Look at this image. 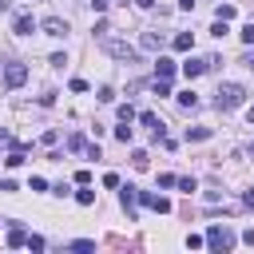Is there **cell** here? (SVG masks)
Returning a JSON list of instances; mask_svg holds the SVG:
<instances>
[{"mask_svg": "<svg viewBox=\"0 0 254 254\" xmlns=\"http://www.w3.org/2000/svg\"><path fill=\"white\" fill-rule=\"evenodd\" d=\"M242 100H246V87H238V84H222L218 95H214V107H218V111H234V107H242Z\"/></svg>", "mask_w": 254, "mask_h": 254, "instance_id": "obj_1", "label": "cell"}, {"mask_svg": "<svg viewBox=\"0 0 254 254\" xmlns=\"http://www.w3.org/2000/svg\"><path fill=\"white\" fill-rule=\"evenodd\" d=\"M207 246H211V250H234V231L214 222V227L207 231Z\"/></svg>", "mask_w": 254, "mask_h": 254, "instance_id": "obj_2", "label": "cell"}, {"mask_svg": "<svg viewBox=\"0 0 254 254\" xmlns=\"http://www.w3.org/2000/svg\"><path fill=\"white\" fill-rule=\"evenodd\" d=\"M104 52L115 56V60H127V64H139V52L131 44H123V40H104Z\"/></svg>", "mask_w": 254, "mask_h": 254, "instance_id": "obj_3", "label": "cell"}, {"mask_svg": "<svg viewBox=\"0 0 254 254\" xmlns=\"http://www.w3.org/2000/svg\"><path fill=\"white\" fill-rule=\"evenodd\" d=\"M119 203H123L127 218L135 222V203H139V190H135V187H123V190H119Z\"/></svg>", "mask_w": 254, "mask_h": 254, "instance_id": "obj_4", "label": "cell"}, {"mask_svg": "<svg viewBox=\"0 0 254 254\" xmlns=\"http://www.w3.org/2000/svg\"><path fill=\"white\" fill-rule=\"evenodd\" d=\"M28 80V68H24V64H8V68H4V84L8 87H20Z\"/></svg>", "mask_w": 254, "mask_h": 254, "instance_id": "obj_5", "label": "cell"}, {"mask_svg": "<svg viewBox=\"0 0 254 254\" xmlns=\"http://www.w3.org/2000/svg\"><path fill=\"white\" fill-rule=\"evenodd\" d=\"M40 28H44V36H56V40H60V36H68V20H60V16H48Z\"/></svg>", "mask_w": 254, "mask_h": 254, "instance_id": "obj_6", "label": "cell"}, {"mask_svg": "<svg viewBox=\"0 0 254 254\" xmlns=\"http://www.w3.org/2000/svg\"><path fill=\"white\" fill-rule=\"evenodd\" d=\"M139 203H143V207H151V211H159V214H167V211H171V203H167L163 195H151V190H143Z\"/></svg>", "mask_w": 254, "mask_h": 254, "instance_id": "obj_7", "label": "cell"}, {"mask_svg": "<svg viewBox=\"0 0 254 254\" xmlns=\"http://www.w3.org/2000/svg\"><path fill=\"white\" fill-rule=\"evenodd\" d=\"M12 32H16V36H32V32H36V20H32L28 12H20L16 24H12Z\"/></svg>", "mask_w": 254, "mask_h": 254, "instance_id": "obj_8", "label": "cell"}, {"mask_svg": "<svg viewBox=\"0 0 254 254\" xmlns=\"http://www.w3.org/2000/svg\"><path fill=\"white\" fill-rule=\"evenodd\" d=\"M207 68H211L207 60H183V76H187V80H195V76H203Z\"/></svg>", "mask_w": 254, "mask_h": 254, "instance_id": "obj_9", "label": "cell"}, {"mask_svg": "<svg viewBox=\"0 0 254 254\" xmlns=\"http://www.w3.org/2000/svg\"><path fill=\"white\" fill-rule=\"evenodd\" d=\"M171 76H175V60L159 56V64H155V80H171Z\"/></svg>", "mask_w": 254, "mask_h": 254, "instance_id": "obj_10", "label": "cell"}, {"mask_svg": "<svg viewBox=\"0 0 254 254\" xmlns=\"http://www.w3.org/2000/svg\"><path fill=\"white\" fill-rule=\"evenodd\" d=\"M195 48V36H190V32H179L175 36V52H190Z\"/></svg>", "mask_w": 254, "mask_h": 254, "instance_id": "obj_11", "label": "cell"}, {"mask_svg": "<svg viewBox=\"0 0 254 254\" xmlns=\"http://www.w3.org/2000/svg\"><path fill=\"white\" fill-rule=\"evenodd\" d=\"M24 242H28V231L24 227H12L8 231V246H24Z\"/></svg>", "mask_w": 254, "mask_h": 254, "instance_id": "obj_12", "label": "cell"}, {"mask_svg": "<svg viewBox=\"0 0 254 254\" xmlns=\"http://www.w3.org/2000/svg\"><path fill=\"white\" fill-rule=\"evenodd\" d=\"M143 48H147V52H159V48H163V36H155V32H143Z\"/></svg>", "mask_w": 254, "mask_h": 254, "instance_id": "obj_13", "label": "cell"}, {"mask_svg": "<svg viewBox=\"0 0 254 254\" xmlns=\"http://www.w3.org/2000/svg\"><path fill=\"white\" fill-rule=\"evenodd\" d=\"M234 16H238L234 4H218V8H214V20H234Z\"/></svg>", "mask_w": 254, "mask_h": 254, "instance_id": "obj_14", "label": "cell"}, {"mask_svg": "<svg viewBox=\"0 0 254 254\" xmlns=\"http://www.w3.org/2000/svg\"><path fill=\"white\" fill-rule=\"evenodd\" d=\"M179 107L195 111V107H199V95H195V91H183V95H179Z\"/></svg>", "mask_w": 254, "mask_h": 254, "instance_id": "obj_15", "label": "cell"}, {"mask_svg": "<svg viewBox=\"0 0 254 254\" xmlns=\"http://www.w3.org/2000/svg\"><path fill=\"white\" fill-rule=\"evenodd\" d=\"M187 139H195V143L211 139V127H187Z\"/></svg>", "mask_w": 254, "mask_h": 254, "instance_id": "obj_16", "label": "cell"}, {"mask_svg": "<svg viewBox=\"0 0 254 254\" xmlns=\"http://www.w3.org/2000/svg\"><path fill=\"white\" fill-rule=\"evenodd\" d=\"M76 203L80 207H91L95 203V190H87V183H84V190H76Z\"/></svg>", "mask_w": 254, "mask_h": 254, "instance_id": "obj_17", "label": "cell"}, {"mask_svg": "<svg viewBox=\"0 0 254 254\" xmlns=\"http://www.w3.org/2000/svg\"><path fill=\"white\" fill-rule=\"evenodd\" d=\"M151 91L159 95V100H163V95H171V80H155V84H151Z\"/></svg>", "mask_w": 254, "mask_h": 254, "instance_id": "obj_18", "label": "cell"}, {"mask_svg": "<svg viewBox=\"0 0 254 254\" xmlns=\"http://www.w3.org/2000/svg\"><path fill=\"white\" fill-rule=\"evenodd\" d=\"M131 163H135V171H147L151 159H147V151H135V155H131Z\"/></svg>", "mask_w": 254, "mask_h": 254, "instance_id": "obj_19", "label": "cell"}, {"mask_svg": "<svg viewBox=\"0 0 254 254\" xmlns=\"http://www.w3.org/2000/svg\"><path fill=\"white\" fill-rule=\"evenodd\" d=\"M95 100H100V104H115V91L111 87H100V91H95Z\"/></svg>", "mask_w": 254, "mask_h": 254, "instance_id": "obj_20", "label": "cell"}, {"mask_svg": "<svg viewBox=\"0 0 254 254\" xmlns=\"http://www.w3.org/2000/svg\"><path fill=\"white\" fill-rule=\"evenodd\" d=\"M119 119L131 123V119H135V107H131V104H119Z\"/></svg>", "mask_w": 254, "mask_h": 254, "instance_id": "obj_21", "label": "cell"}, {"mask_svg": "<svg viewBox=\"0 0 254 254\" xmlns=\"http://www.w3.org/2000/svg\"><path fill=\"white\" fill-rule=\"evenodd\" d=\"M115 139H119V143H131V127H127V123L115 127Z\"/></svg>", "mask_w": 254, "mask_h": 254, "instance_id": "obj_22", "label": "cell"}, {"mask_svg": "<svg viewBox=\"0 0 254 254\" xmlns=\"http://www.w3.org/2000/svg\"><path fill=\"white\" fill-rule=\"evenodd\" d=\"M24 246H28V250H44V238H40V234H28Z\"/></svg>", "mask_w": 254, "mask_h": 254, "instance_id": "obj_23", "label": "cell"}, {"mask_svg": "<svg viewBox=\"0 0 254 254\" xmlns=\"http://www.w3.org/2000/svg\"><path fill=\"white\" fill-rule=\"evenodd\" d=\"M238 36H242V44H254V24H242Z\"/></svg>", "mask_w": 254, "mask_h": 254, "instance_id": "obj_24", "label": "cell"}, {"mask_svg": "<svg viewBox=\"0 0 254 254\" xmlns=\"http://www.w3.org/2000/svg\"><path fill=\"white\" fill-rule=\"evenodd\" d=\"M211 36H218V40L227 36V20H214V28H211Z\"/></svg>", "mask_w": 254, "mask_h": 254, "instance_id": "obj_25", "label": "cell"}, {"mask_svg": "<svg viewBox=\"0 0 254 254\" xmlns=\"http://www.w3.org/2000/svg\"><path fill=\"white\" fill-rule=\"evenodd\" d=\"M84 147H87L84 135H72V139H68V151H84Z\"/></svg>", "mask_w": 254, "mask_h": 254, "instance_id": "obj_26", "label": "cell"}, {"mask_svg": "<svg viewBox=\"0 0 254 254\" xmlns=\"http://www.w3.org/2000/svg\"><path fill=\"white\" fill-rule=\"evenodd\" d=\"M72 250H95V242H91V238H76V242H72Z\"/></svg>", "mask_w": 254, "mask_h": 254, "instance_id": "obj_27", "label": "cell"}, {"mask_svg": "<svg viewBox=\"0 0 254 254\" xmlns=\"http://www.w3.org/2000/svg\"><path fill=\"white\" fill-rule=\"evenodd\" d=\"M175 183H179V187L187 190V195H190V190H195V187H199V183H195V179H190V175H187V179H175Z\"/></svg>", "mask_w": 254, "mask_h": 254, "instance_id": "obj_28", "label": "cell"}, {"mask_svg": "<svg viewBox=\"0 0 254 254\" xmlns=\"http://www.w3.org/2000/svg\"><path fill=\"white\" fill-rule=\"evenodd\" d=\"M91 4H95V12H107V8H111V0H91Z\"/></svg>", "mask_w": 254, "mask_h": 254, "instance_id": "obj_29", "label": "cell"}, {"mask_svg": "<svg viewBox=\"0 0 254 254\" xmlns=\"http://www.w3.org/2000/svg\"><path fill=\"white\" fill-rule=\"evenodd\" d=\"M242 203H246V207H254V187H250L246 195H242Z\"/></svg>", "mask_w": 254, "mask_h": 254, "instance_id": "obj_30", "label": "cell"}, {"mask_svg": "<svg viewBox=\"0 0 254 254\" xmlns=\"http://www.w3.org/2000/svg\"><path fill=\"white\" fill-rule=\"evenodd\" d=\"M179 8H183V12H190V8H195V0H179Z\"/></svg>", "mask_w": 254, "mask_h": 254, "instance_id": "obj_31", "label": "cell"}, {"mask_svg": "<svg viewBox=\"0 0 254 254\" xmlns=\"http://www.w3.org/2000/svg\"><path fill=\"white\" fill-rule=\"evenodd\" d=\"M135 4H139V8H151V4H155V0H135Z\"/></svg>", "mask_w": 254, "mask_h": 254, "instance_id": "obj_32", "label": "cell"}, {"mask_svg": "<svg viewBox=\"0 0 254 254\" xmlns=\"http://www.w3.org/2000/svg\"><path fill=\"white\" fill-rule=\"evenodd\" d=\"M246 119H250V123H254V104H250V107H246Z\"/></svg>", "mask_w": 254, "mask_h": 254, "instance_id": "obj_33", "label": "cell"}, {"mask_svg": "<svg viewBox=\"0 0 254 254\" xmlns=\"http://www.w3.org/2000/svg\"><path fill=\"white\" fill-rule=\"evenodd\" d=\"M246 64H250V72H254V60H246Z\"/></svg>", "mask_w": 254, "mask_h": 254, "instance_id": "obj_34", "label": "cell"}]
</instances>
